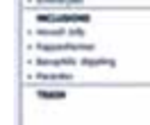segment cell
<instances>
[{
  "label": "cell",
  "mask_w": 150,
  "mask_h": 125,
  "mask_svg": "<svg viewBox=\"0 0 150 125\" xmlns=\"http://www.w3.org/2000/svg\"><path fill=\"white\" fill-rule=\"evenodd\" d=\"M43 50H66V48H75V50H91L93 46H39Z\"/></svg>",
  "instance_id": "6da1fadb"
}]
</instances>
